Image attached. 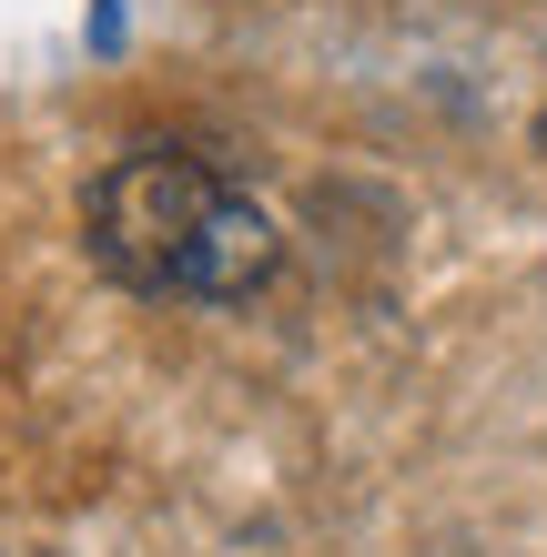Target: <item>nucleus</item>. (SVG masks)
Returning a JSON list of instances; mask_svg holds the SVG:
<instances>
[{
    "mask_svg": "<svg viewBox=\"0 0 547 557\" xmlns=\"http://www.w3.org/2000/svg\"><path fill=\"white\" fill-rule=\"evenodd\" d=\"M91 264L173 305H244L274 274V213L203 152H122L82 203Z\"/></svg>",
    "mask_w": 547,
    "mask_h": 557,
    "instance_id": "1",
    "label": "nucleus"
},
{
    "mask_svg": "<svg viewBox=\"0 0 547 557\" xmlns=\"http://www.w3.org/2000/svg\"><path fill=\"white\" fill-rule=\"evenodd\" d=\"M537 143H547V112H537Z\"/></svg>",
    "mask_w": 547,
    "mask_h": 557,
    "instance_id": "2",
    "label": "nucleus"
}]
</instances>
